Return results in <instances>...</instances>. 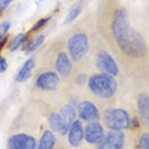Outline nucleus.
Returning <instances> with one entry per match:
<instances>
[{"instance_id":"1","label":"nucleus","mask_w":149,"mask_h":149,"mask_svg":"<svg viewBox=\"0 0 149 149\" xmlns=\"http://www.w3.org/2000/svg\"><path fill=\"white\" fill-rule=\"evenodd\" d=\"M110 29L123 52L133 57L147 55V43L140 33L130 27L129 12L125 8H117L115 10Z\"/></svg>"},{"instance_id":"2","label":"nucleus","mask_w":149,"mask_h":149,"mask_svg":"<svg viewBox=\"0 0 149 149\" xmlns=\"http://www.w3.org/2000/svg\"><path fill=\"white\" fill-rule=\"evenodd\" d=\"M87 86L91 93L98 98L110 100L117 92V82L112 75L106 73H94L87 80Z\"/></svg>"},{"instance_id":"3","label":"nucleus","mask_w":149,"mask_h":149,"mask_svg":"<svg viewBox=\"0 0 149 149\" xmlns=\"http://www.w3.org/2000/svg\"><path fill=\"white\" fill-rule=\"evenodd\" d=\"M102 118L108 129L127 130L131 127V116L124 108H106L102 113Z\"/></svg>"},{"instance_id":"4","label":"nucleus","mask_w":149,"mask_h":149,"mask_svg":"<svg viewBox=\"0 0 149 149\" xmlns=\"http://www.w3.org/2000/svg\"><path fill=\"white\" fill-rule=\"evenodd\" d=\"M66 50L73 61H80L89 50L88 37L84 32H75L68 38Z\"/></svg>"},{"instance_id":"5","label":"nucleus","mask_w":149,"mask_h":149,"mask_svg":"<svg viewBox=\"0 0 149 149\" xmlns=\"http://www.w3.org/2000/svg\"><path fill=\"white\" fill-rule=\"evenodd\" d=\"M60 78L59 74L51 69H43L37 73L35 79V86L43 92H54L59 88Z\"/></svg>"},{"instance_id":"6","label":"nucleus","mask_w":149,"mask_h":149,"mask_svg":"<svg viewBox=\"0 0 149 149\" xmlns=\"http://www.w3.org/2000/svg\"><path fill=\"white\" fill-rule=\"evenodd\" d=\"M94 63H96L97 69L101 73H106L108 75L116 77L118 75L120 70L116 61L113 60V57L108 54L106 50H98L96 52V57H94Z\"/></svg>"},{"instance_id":"7","label":"nucleus","mask_w":149,"mask_h":149,"mask_svg":"<svg viewBox=\"0 0 149 149\" xmlns=\"http://www.w3.org/2000/svg\"><path fill=\"white\" fill-rule=\"evenodd\" d=\"M125 145V134L123 130L117 129H110L108 133H104L103 139L100 143L96 144L97 148H110V149H118Z\"/></svg>"},{"instance_id":"8","label":"nucleus","mask_w":149,"mask_h":149,"mask_svg":"<svg viewBox=\"0 0 149 149\" xmlns=\"http://www.w3.org/2000/svg\"><path fill=\"white\" fill-rule=\"evenodd\" d=\"M104 127L103 125L98 121H92L86 125V127H83V135L84 140L89 144H97L104 136Z\"/></svg>"},{"instance_id":"9","label":"nucleus","mask_w":149,"mask_h":149,"mask_svg":"<svg viewBox=\"0 0 149 149\" xmlns=\"http://www.w3.org/2000/svg\"><path fill=\"white\" fill-rule=\"evenodd\" d=\"M6 147L12 149H35L36 138L31 134H14L9 138Z\"/></svg>"},{"instance_id":"10","label":"nucleus","mask_w":149,"mask_h":149,"mask_svg":"<svg viewBox=\"0 0 149 149\" xmlns=\"http://www.w3.org/2000/svg\"><path fill=\"white\" fill-rule=\"evenodd\" d=\"M55 70L63 78H69L73 73V64L70 61L68 54L63 49L57 50L55 55Z\"/></svg>"},{"instance_id":"11","label":"nucleus","mask_w":149,"mask_h":149,"mask_svg":"<svg viewBox=\"0 0 149 149\" xmlns=\"http://www.w3.org/2000/svg\"><path fill=\"white\" fill-rule=\"evenodd\" d=\"M77 115L79 116L80 120L87 121V123H92V121H98L101 117L100 111L96 107V104L91 101H83L78 106Z\"/></svg>"},{"instance_id":"12","label":"nucleus","mask_w":149,"mask_h":149,"mask_svg":"<svg viewBox=\"0 0 149 149\" xmlns=\"http://www.w3.org/2000/svg\"><path fill=\"white\" fill-rule=\"evenodd\" d=\"M68 134V140H69V144L74 148H78L80 147L82 144L83 139H84V135H83V124H82V120L79 118H74L70 124L69 129L66 131Z\"/></svg>"},{"instance_id":"13","label":"nucleus","mask_w":149,"mask_h":149,"mask_svg":"<svg viewBox=\"0 0 149 149\" xmlns=\"http://www.w3.org/2000/svg\"><path fill=\"white\" fill-rule=\"evenodd\" d=\"M47 123H49L51 130H54L55 133L60 134V135H65L68 129H69V125H68L65 123V120L61 117L60 112H56V111H52V112L47 116Z\"/></svg>"},{"instance_id":"14","label":"nucleus","mask_w":149,"mask_h":149,"mask_svg":"<svg viewBox=\"0 0 149 149\" xmlns=\"http://www.w3.org/2000/svg\"><path fill=\"white\" fill-rule=\"evenodd\" d=\"M35 65H36V57L35 56L29 57V59L22 65V68L19 69V72L17 73L15 82H26V80L31 77L32 70L35 69Z\"/></svg>"},{"instance_id":"15","label":"nucleus","mask_w":149,"mask_h":149,"mask_svg":"<svg viewBox=\"0 0 149 149\" xmlns=\"http://www.w3.org/2000/svg\"><path fill=\"white\" fill-rule=\"evenodd\" d=\"M138 112L140 118L144 121L145 125H148L149 120V97L147 93H141L138 97Z\"/></svg>"},{"instance_id":"16","label":"nucleus","mask_w":149,"mask_h":149,"mask_svg":"<svg viewBox=\"0 0 149 149\" xmlns=\"http://www.w3.org/2000/svg\"><path fill=\"white\" fill-rule=\"evenodd\" d=\"M55 135H54L52 130H49V129H46L45 131H43L41 139H40L38 144H37L36 148H40V149H50V148H54L55 147Z\"/></svg>"},{"instance_id":"17","label":"nucleus","mask_w":149,"mask_h":149,"mask_svg":"<svg viewBox=\"0 0 149 149\" xmlns=\"http://www.w3.org/2000/svg\"><path fill=\"white\" fill-rule=\"evenodd\" d=\"M59 112L61 115V117L65 120V123L70 126L72 121L77 117V107L72 103H66V104H64V106L60 107Z\"/></svg>"},{"instance_id":"18","label":"nucleus","mask_w":149,"mask_h":149,"mask_svg":"<svg viewBox=\"0 0 149 149\" xmlns=\"http://www.w3.org/2000/svg\"><path fill=\"white\" fill-rule=\"evenodd\" d=\"M43 41H45V36L43 35H40V36H37L32 40H27V41L24 42V45H23V47H24V52L27 54V55L32 54L33 51H36V50L42 45Z\"/></svg>"},{"instance_id":"19","label":"nucleus","mask_w":149,"mask_h":149,"mask_svg":"<svg viewBox=\"0 0 149 149\" xmlns=\"http://www.w3.org/2000/svg\"><path fill=\"white\" fill-rule=\"evenodd\" d=\"M82 8H83V0H79V1H77V4L73 5V8L69 10L64 23H65V24H69V23H72L73 21H75V18H78L80 14V12H82Z\"/></svg>"},{"instance_id":"20","label":"nucleus","mask_w":149,"mask_h":149,"mask_svg":"<svg viewBox=\"0 0 149 149\" xmlns=\"http://www.w3.org/2000/svg\"><path fill=\"white\" fill-rule=\"evenodd\" d=\"M29 37L27 33H19V35H17L14 38H12L10 41V47H9V51L10 52H14L17 50L19 49V47H22L24 45V42L28 40Z\"/></svg>"},{"instance_id":"21","label":"nucleus","mask_w":149,"mask_h":149,"mask_svg":"<svg viewBox=\"0 0 149 149\" xmlns=\"http://www.w3.org/2000/svg\"><path fill=\"white\" fill-rule=\"evenodd\" d=\"M50 18H51V17H45V18H41V19H40L38 22H36V23H35V26H33L32 28H31V31L27 33V35H28V37H29V35H32V33L37 32L38 29H41L42 27H45L47 23L50 22Z\"/></svg>"},{"instance_id":"22","label":"nucleus","mask_w":149,"mask_h":149,"mask_svg":"<svg viewBox=\"0 0 149 149\" xmlns=\"http://www.w3.org/2000/svg\"><path fill=\"white\" fill-rule=\"evenodd\" d=\"M138 148H144V149H149V135L148 133L145 131L139 136L138 139Z\"/></svg>"},{"instance_id":"23","label":"nucleus","mask_w":149,"mask_h":149,"mask_svg":"<svg viewBox=\"0 0 149 149\" xmlns=\"http://www.w3.org/2000/svg\"><path fill=\"white\" fill-rule=\"evenodd\" d=\"M9 28H10V22L4 21V22L0 23V40H1L3 37L6 35V33H8Z\"/></svg>"},{"instance_id":"24","label":"nucleus","mask_w":149,"mask_h":149,"mask_svg":"<svg viewBox=\"0 0 149 149\" xmlns=\"http://www.w3.org/2000/svg\"><path fill=\"white\" fill-rule=\"evenodd\" d=\"M6 69H8V63H6V59L0 55V73H5Z\"/></svg>"},{"instance_id":"25","label":"nucleus","mask_w":149,"mask_h":149,"mask_svg":"<svg viewBox=\"0 0 149 149\" xmlns=\"http://www.w3.org/2000/svg\"><path fill=\"white\" fill-rule=\"evenodd\" d=\"M9 42V36H4L1 40H0V54H1V51H3V49L6 46V43Z\"/></svg>"},{"instance_id":"26","label":"nucleus","mask_w":149,"mask_h":149,"mask_svg":"<svg viewBox=\"0 0 149 149\" xmlns=\"http://www.w3.org/2000/svg\"><path fill=\"white\" fill-rule=\"evenodd\" d=\"M12 1H13V0H0V10L4 12Z\"/></svg>"},{"instance_id":"27","label":"nucleus","mask_w":149,"mask_h":149,"mask_svg":"<svg viewBox=\"0 0 149 149\" xmlns=\"http://www.w3.org/2000/svg\"><path fill=\"white\" fill-rule=\"evenodd\" d=\"M41 1H43V0H41Z\"/></svg>"}]
</instances>
